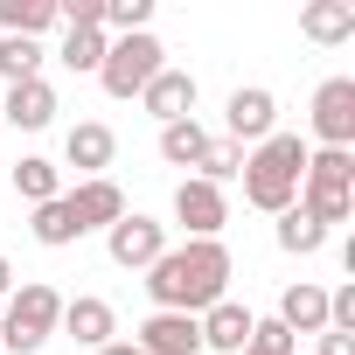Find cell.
<instances>
[{
	"instance_id": "cell-1",
	"label": "cell",
	"mask_w": 355,
	"mask_h": 355,
	"mask_svg": "<svg viewBox=\"0 0 355 355\" xmlns=\"http://www.w3.org/2000/svg\"><path fill=\"white\" fill-rule=\"evenodd\" d=\"M146 300H153V313H209L216 300H230L223 237H189L182 251H160L146 265Z\"/></svg>"
},
{
	"instance_id": "cell-2",
	"label": "cell",
	"mask_w": 355,
	"mask_h": 355,
	"mask_svg": "<svg viewBox=\"0 0 355 355\" xmlns=\"http://www.w3.org/2000/svg\"><path fill=\"white\" fill-rule=\"evenodd\" d=\"M300 174H306V139L300 132H272L244 153V202L265 216H286L300 196Z\"/></svg>"
},
{
	"instance_id": "cell-3",
	"label": "cell",
	"mask_w": 355,
	"mask_h": 355,
	"mask_svg": "<svg viewBox=\"0 0 355 355\" xmlns=\"http://www.w3.org/2000/svg\"><path fill=\"white\" fill-rule=\"evenodd\" d=\"M293 209H306L320 230L348 223V216H355V153H341V146H306V174H300Z\"/></svg>"
},
{
	"instance_id": "cell-4",
	"label": "cell",
	"mask_w": 355,
	"mask_h": 355,
	"mask_svg": "<svg viewBox=\"0 0 355 355\" xmlns=\"http://www.w3.org/2000/svg\"><path fill=\"white\" fill-rule=\"evenodd\" d=\"M56 320H63V293L28 279V286H15L8 300H0V348L8 355H35L56 334Z\"/></svg>"
},
{
	"instance_id": "cell-5",
	"label": "cell",
	"mask_w": 355,
	"mask_h": 355,
	"mask_svg": "<svg viewBox=\"0 0 355 355\" xmlns=\"http://www.w3.org/2000/svg\"><path fill=\"white\" fill-rule=\"evenodd\" d=\"M160 70H167V49L153 42V28H139V35H119V42H105L98 84H105V98H139V91H146Z\"/></svg>"
},
{
	"instance_id": "cell-6",
	"label": "cell",
	"mask_w": 355,
	"mask_h": 355,
	"mask_svg": "<svg viewBox=\"0 0 355 355\" xmlns=\"http://www.w3.org/2000/svg\"><path fill=\"white\" fill-rule=\"evenodd\" d=\"M272 132H279V98H272L265 84H237L230 105H223V139H237V146L251 153V146L272 139Z\"/></svg>"
},
{
	"instance_id": "cell-7",
	"label": "cell",
	"mask_w": 355,
	"mask_h": 355,
	"mask_svg": "<svg viewBox=\"0 0 355 355\" xmlns=\"http://www.w3.org/2000/svg\"><path fill=\"white\" fill-rule=\"evenodd\" d=\"M105 251H112V265H119V272H146V265L167 251V223H153V216L125 209V216L105 230Z\"/></svg>"
},
{
	"instance_id": "cell-8",
	"label": "cell",
	"mask_w": 355,
	"mask_h": 355,
	"mask_svg": "<svg viewBox=\"0 0 355 355\" xmlns=\"http://www.w3.org/2000/svg\"><path fill=\"white\" fill-rule=\"evenodd\" d=\"M313 139L320 146H355V77H327L313 91Z\"/></svg>"
},
{
	"instance_id": "cell-9",
	"label": "cell",
	"mask_w": 355,
	"mask_h": 355,
	"mask_svg": "<svg viewBox=\"0 0 355 355\" xmlns=\"http://www.w3.org/2000/svg\"><path fill=\"white\" fill-rule=\"evenodd\" d=\"M63 202H70V223H77V237H91V230H112V223L125 216V196H119V182H112V174L63 189Z\"/></svg>"
},
{
	"instance_id": "cell-10",
	"label": "cell",
	"mask_w": 355,
	"mask_h": 355,
	"mask_svg": "<svg viewBox=\"0 0 355 355\" xmlns=\"http://www.w3.org/2000/svg\"><path fill=\"white\" fill-rule=\"evenodd\" d=\"M77 348H105V341H119V313H112V300H98V293H77V300H63V320H56Z\"/></svg>"
},
{
	"instance_id": "cell-11",
	"label": "cell",
	"mask_w": 355,
	"mask_h": 355,
	"mask_svg": "<svg viewBox=\"0 0 355 355\" xmlns=\"http://www.w3.org/2000/svg\"><path fill=\"white\" fill-rule=\"evenodd\" d=\"M174 223H182L189 237H216L223 223H230V202H223V189H209V182H189L174 189Z\"/></svg>"
},
{
	"instance_id": "cell-12",
	"label": "cell",
	"mask_w": 355,
	"mask_h": 355,
	"mask_svg": "<svg viewBox=\"0 0 355 355\" xmlns=\"http://www.w3.org/2000/svg\"><path fill=\"white\" fill-rule=\"evenodd\" d=\"M132 348L139 355H202V327H196V313H146Z\"/></svg>"
},
{
	"instance_id": "cell-13",
	"label": "cell",
	"mask_w": 355,
	"mask_h": 355,
	"mask_svg": "<svg viewBox=\"0 0 355 355\" xmlns=\"http://www.w3.org/2000/svg\"><path fill=\"white\" fill-rule=\"evenodd\" d=\"M112 153H119V132H112L105 119H84V125H70V139H63V160L84 174V182H98V174L112 167Z\"/></svg>"
},
{
	"instance_id": "cell-14",
	"label": "cell",
	"mask_w": 355,
	"mask_h": 355,
	"mask_svg": "<svg viewBox=\"0 0 355 355\" xmlns=\"http://www.w3.org/2000/svg\"><path fill=\"white\" fill-rule=\"evenodd\" d=\"M293 341L300 334H327V286H313V279H300V286H286L279 293V313H272Z\"/></svg>"
},
{
	"instance_id": "cell-15",
	"label": "cell",
	"mask_w": 355,
	"mask_h": 355,
	"mask_svg": "<svg viewBox=\"0 0 355 355\" xmlns=\"http://www.w3.org/2000/svg\"><path fill=\"white\" fill-rule=\"evenodd\" d=\"M251 306H237V300H216L209 313H196V327H202V348H216V355H244V341H251Z\"/></svg>"
},
{
	"instance_id": "cell-16",
	"label": "cell",
	"mask_w": 355,
	"mask_h": 355,
	"mask_svg": "<svg viewBox=\"0 0 355 355\" xmlns=\"http://www.w3.org/2000/svg\"><path fill=\"white\" fill-rule=\"evenodd\" d=\"M139 105H146V112H153L160 125H174V119H196V77L167 63V70H160V77H153V84L139 91Z\"/></svg>"
},
{
	"instance_id": "cell-17",
	"label": "cell",
	"mask_w": 355,
	"mask_h": 355,
	"mask_svg": "<svg viewBox=\"0 0 355 355\" xmlns=\"http://www.w3.org/2000/svg\"><path fill=\"white\" fill-rule=\"evenodd\" d=\"M0 119H8L15 132H42V125L56 119V84H49V77L15 84V91H8V105H0Z\"/></svg>"
},
{
	"instance_id": "cell-18",
	"label": "cell",
	"mask_w": 355,
	"mask_h": 355,
	"mask_svg": "<svg viewBox=\"0 0 355 355\" xmlns=\"http://www.w3.org/2000/svg\"><path fill=\"white\" fill-rule=\"evenodd\" d=\"M300 35L320 42V49L348 42L355 35V0H313V8H300Z\"/></svg>"
},
{
	"instance_id": "cell-19",
	"label": "cell",
	"mask_w": 355,
	"mask_h": 355,
	"mask_svg": "<svg viewBox=\"0 0 355 355\" xmlns=\"http://www.w3.org/2000/svg\"><path fill=\"white\" fill-rule=\"evenodd\" d=\"M15 196H21V202H35V209H42V202H56V196H63V167H56V160H42V153H21V160H15Z\"/></svg>"
},
{
	"instance_id": "cell-20",
	"label": "cell",
	"mask_w": 355,
	"mask_h": 355,
	"mask_svg": "<svg viewBox=\"0 0 355 355\" xmlns=\"http://www.w3.org/2000/svg\"><path fill=\"white\" fill-rule=\"evenodd\" d=\"M209 153V125L202 119H174V125H160V160L167 167H196Z\"/></svg>"
},
{
	"instance_id": "cell-21",
	"label": "cell",
	"mask_w": 355,
	"mask_h": 355,
	"mask_svg": "<svg viewBox=\"0 0 355 355\" xmlns=\"http://www.w3.org/2000/svg\"><path fill=\"white\" fill-rule=\"evenodd\" d=\"M49 21H56V0H0V35H21V42H35Z\"/></svg>"
},
{
	"instance_id": "cell-22",
	"label": "cell",
	"mask_w": 355,
	"mask_h": 355,
	"mask_svg": "<svg viewBox=\"0 0 355 355\" xmlns=\"http://www.w3.org/2000/svg\"><path fill=\"white\" fill-rule=\"evenodd\" d=\"M237 174H244V146H237V139H209V153L196 160V182L223 189V182H237Z\"/></svg>"
},
{
	"instance_id": "cell-23",
	"label": "cell",
	"mask_w": 355,
	"mask_h": 355,
	"mask_svg": "<svg viewBox=\"0 0 355 355\" xmlns=\"http://www.w3.org/2000/svg\"><path fill=\"white\" fill-rule=\"evenodd\" d=\"M0 77H8V91H15V84H28V77H42V42L0 35Z\"/></svg>"
},
{
	"instance_id": "cell-24",
	"label": "cell",
	"mask_w": 355,
	"mask_h": 355,
	"mask_svg": "<svg viewBox=\"0 0 355 355\" xmlns=\"http://www.w3.org/2000/svg\"><path fill=\"white\" fill-rule=\"evenodd\" d=\"M56 56H63V70H77V77L91 70V77H98V63H105V28H70Z\"/></svg>"
},
{
	"instance_id": "cell-25",
	"label": "cell",
	"mask_w": 355,
	"mask_h": 355,
	"mask_svg": "<svg viewBox=\"0 0 355 355\" xmlns=\"http://www.w3.org/2000/svg\"><path fill=\"white\" fill-rule=\"evenodd\" d=\"M320 244H327V230H320L306 209H286V216H279V251H293V258H313Z\"/></svg>"
},
{
	"instance_id": "cell-26",
	"label": "cell",
	"mask_w": 355,
	"mask_h": 355,
	"mask_svg": "<svg viewBox=\"0 0 355 355\" xmlns=\"http://www.w3.org/2000/svg\"><path fill=\"white\" fill-rule=\"evenodd\" d=\"M28 230H35V244H49V251H63V244H77V223H70V202H63V196H56V202H42Z\"/></svg>"
},
{
	"instance_id": "cell-27",
	"label": "cell",
	"mask_w": 355,
	"mask_h": 355,
	"mask_svg": "<svg viewBox=\"0 0 355 355\" xmlns=\"http://www.w3.org/2000/svg\"><path fill=\"white\" fill-rule=\"evenodd\" d=\"M153 21V0H105V28H119V35H139Z\"/></svg>"
},
{
	"instance_id": "cell-28",
	"label": "cell",
	"mask_w": 355,
	"mask_h": 355,
	"mask_svg": "<svg viewBox=\"0 0 355 355\" xmlns=\"http://www.w3.org/2000/svg\"><path fill=\"white\" fill-rule=\"evenodd\" d=\"M251 355H300V341L279 327V320H251V341H244Z\"/></svg>"
},
{
	"instance_id": "cell-29",
	"label": "cell",
	"mask_w": 355,
	"mask_h": 355,
	"mask_svg": "<svg viewBox=\"0 0 355 355\" xmlns=\"http://www.w3.org/2000/svg\"><path fill=\"white\" fill-rule=\"evenodd\" d=\"M320 355H355V334H334V327H327V334H320Z\"/></svg>"
},
{
	"instance_id": "cell-30",
	"label": "cell",
	"mask_w": 355,
	"mask_h": 355,
	"mask_svg": "<svg viewBox=\"0 0 355 355\" xmlns=\"http://www.w3.org/2000/svg\"><path fill=\"white\" fill-rule=\"evenodd\" d=\"M8 293H15V265H8V258H0V300H8Z\"/></svg>"
},
{
	"instance_id": "cell-31",
	"label": "cell",
	"mask_w": 355,
	"mask_h": 355,
	"mask_svg": "<svg viewBox=\"0 0 355 355\" xmlns=\"http://www.w3.org/2000/svg\"><path fill=\"white\" fill-rule=\"evenodd\" d=\"M98 355H139V348H132V341H105Z\"/></svg>"
},
{
	"instance_id": "cell-32",
	"label": "cell",
	"mask_w": 355,
	"mask_h": 355,
	"mask_svg": "<svg viewBox=\"0 0 355 355\" xmlns=\"http://www.w3.org/2000/svg\"><path fill=\"white\" fill-rule=\"evenodd\" d=\"M244 355H251V348H244Z\"/></svg>"
}]
</instances>
